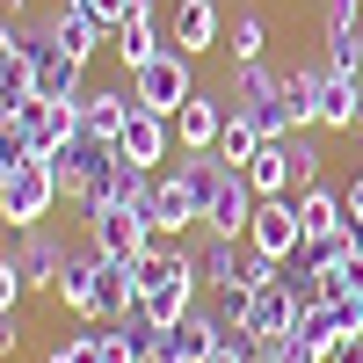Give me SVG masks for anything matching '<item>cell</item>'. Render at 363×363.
I'll return each mask as SVG.
<instances>
[{
    "instance_id": "obj_1",
    "label": "cell",
    "mask_w": 363,
    "mask_h": 363,
    "mask_svg": "<svg viewBox=\"0 0 363 363\" xmlns=\"http://www.w3.org/2000/svg\"><path fill=\"white\" fill-rule=\"evenodd\" d=\"M131 95L145 109H160V116H182V102H196V73H189V51H160V58H145V66L131 73Z\"/></svg>"
},
{
    "instance_id": "obj_2",
    "label": "cell",
    "mask_w": 363,
    "mask_h": 363,
    "mask_svg": "<svg viewBox=\"0 0 363 363\" xmlns=\"http://www.w3.org/2000/svg\"><path fill=\"white\" fill-rule=\"evenodd\" d=\"M51 203H58V182L44 174V160H22L8 182H0V225H15V233L44 225V218H51Z\"/></svg>"
},
{
    "instance_id": "obj_3",
    "label": "cell",
    "mask_w": 363,
    "mask_h": 363,
    "mask_svg": "<svg viewBox=\"0 0 363 363\" xmlns=\"http://www.w3.org/2000/svg\"><path fill=\"white\" fill-rule=\"evenodd\" d=\"M247 247H255V255H269V262H298V247H306V218H298V196H262V203H255Z\"/></svg>"
},
{
    "instance_id": "obj_4",
    "label": "cell",
    "mask_w": 363,
    "mask_h": 363,
    "mask_svg": "<svg viewBox=\"0 0 363 363\" xmlns=\"http://www.w3.org/2000/svg\"><path fill=\"white\" fill-rule=\"evenodd\" d=\"M87 247H95V255H116V262H138L145 247H153V225H145V211H131V203L87 211Z\"/></svg>"
},
{
    "instance_id": "obj_5",
    "label": "cell",
    "mask_w": 363,
    "mask_h": 363,
    "mask_svg": "<svg viewBox=\"0 0 363 363\" xmlns=\"http://www.w3.org/2000/svg\"><path fill=\"white\" fill-rule=\"evenodd\" d=\"M22 29H29V87H37L44 102H73L87 66H80V58H66V51L44 37V22H22Z\"/></svg>"
},
{
    "instance_id": "obj_6",
    "label": "cell",
    "mask_w": 363,
    "mask_h": 363,
    "mask_svg": "<svg viewBox=\"0 0 363 363\" xmlns=\"http://www.w3.org/2000/svg\"><path fill=\"white\" fill-rule=\"evenodd\" d=\"M196 284H203V269H196L189 247H182V269H174L167 284L138 291V306H131V313H138L145 327H174V320H189V313H196Z\"/></svg>"
},
{
    "instance_id": "obj_7",
    "label": "cell",
    "mask_w": 363,
    "mask_h": 363,
    "mask_svg": "<svg viewBox=\"0 0 363 363\" xmlns=\"http://www.w3.org/2000/svg\"><path fill=\"white\" fill-rule=\"evenodd\" d=\"M116 153H124L131 167H145V174H160V160L167 153H182V145H174V116H160V109H131V124L124 131H116Z\"/></svg>"
},
{
    "instance_id": "obj_8",
    "label": "cell",
    "mask_w": 363,
    "mask_h": 363,
    "mask_svg": "<svg viewBox=\"0 0 363 363\" xmlns=\"http://www.w3.org/2000/svg\"><path fill=\"white\" fill-rule=\"evenodd\" d=\"M15 116H22V131H29V153H37V160L80 138V95H73V102H44V95H29Z\"/></svg>"
},
{
    "instance_id": "obj_9",
    "label": "cell",
    "mask_w": 363,
    "mask_h": 363,
    "mask_svg": "<svg viewBox=\"0 0 363 363\" xmlns=\"http://www.w3.org/2000/svg\"><path fill=\"white\" fill-rule=\"evenodd\" d=\"M356 95H363V73L320 51V131H356Z\"/></svg>"
},
{
    "instance_id": "obj_10",
    "label": "cell",
    "mask_w": 363,
    "mask_h": 363,
    "mask_svg": "<svg viewBox=\"0 0 363 363\" xmlns=\"http://www.w3.org/2000/svg\"><path fill=\"white\" fill-rule=\"evenodd\" d=\"M218 37H225L218 0H174V22H167V44H174V51L203 58V51H218Z\"/></svg>"
},
{
    "instance_id": "obj_11",
    "label": "cell",
    "mask_w": 363,
    "mask_h": 363,
    "mask_svg": "<svg viewBox=\"0 0 363 363\" xmlns=\"http://www.w3.org/2000/svg\"><path fill=\"white\" fill-rule=\"evenodd\" d=\"M203 211L196 196L182 189V174H153V196H145V225H153V240H182V225H196Z\"/></svg>"
},
{
    "instance_id": "obj_12",
    "label": "cell",
    "mask_w": 363,
    "mask_h": 363,
    "mask_svg": "<svg viewBox=\"0 0 363 363\" xmlns=\"http://www.w3.org/2000/svg\"><path fill=\"white\" fill-rule=\"evenodd\" d=\"M109 51H116V66H131V73L145 66V58H160V51H167V29H160V15H153V0H145V8H131L124 22H116V44H109Z\"/></svg>"
},
{
    "instance_id": "obj_13",
    "label": "cell",
    "mask_w": 363,
    "mask_h": 363,
    "mask_svg": "<svg viewBox=\"0 0 363 363\" xmlns=\"http://www.w3.org/2000/svg\"><path fill=\"white\" fill-rule=\"evenodd\" d=\"M255 182L247 174H225V189L211 196V211H203V225L218 233V240H247V225H255Z\"/></svg>"
},
{
    "instance_id": "obj_14",
    "label": "cell",
    "mask_w": 363,
    "mask_h": 363,
    "mask_svg": "<svg viewBox=\"0 0 363 363\" xmlns=\"http://www.w3.org/2000/svg\"><path fill=\"white\" fill-rule=\"evenodd\" d=\"M131 306H138V269L116 262V255H102V262H95V313H87V320L109 327V320H124Z\"/></svg>"
},
{
    "instance_id": "obj_15",
    "label": "cell",
    "mask_w": 363,
    "mask_h": 363,
    "mask_svg": "<svg viewBox=\"0 0 363 363\" xmlns=\"http://www.w3.org/2000/svg\"><path fill=\"white\" fill-rule=\"evenodd\" d=\"M66 240H51L44 225H29L22 233V247H15V262H22V277H29V291H58V269H66Z\"/></svg>"
},
{
    "instance_id": "obj_16",
    "label": "cell",
    "mask_w": 363,
    "mask_h": 363,
    "mask_svg": "<svg viewBox=\"0 0 363 363\" xmlns=\"http://www.w3.org/2000/svg\"><path fill=\"white\" fill-rule=\"evenodd\" d=\"M247 262H255V247H247V240H218V233H211L203 247H196V269H203V284H211V291L247 284Z\"/></svg>"
},
{
    "instance_id": "obj_17",
    "label": "cell",
    "mask_w": 363,
    "mask_h": 363,
    "mask_svg": "<svg viewBox=\"0 0 363 363\" xmlns=\"http://www.w3.org/2000/svg\"><path fill=\"white\" fill-rule=\"evenodd\" d=\"M131 109L138 95H116V87H80V131H95V138H116L131 124Z\"/></svg>"
},
{
    "instance_id": "obj_18",
    "label": "cell",
    "mask_w": 363,
    "mask_h": 363,
    "mask_svg": "<svg viewBox=\"0 0 363 363\" xmlns=\"http://www.w3.org/2000/svg\"><path fill=\"white\" fill-rule=\"evenodd\" d=\"M298 218H306V240H342V233H349L342 189H327V182H313V189H298Z\"/></svg>"
},
{
    "instance_id": "obj_19",
    "label": "cell",
    "mask_w": 363,
    "mask_h": 363,
    "mask_svg": "<svg viewBox=\"0 0 363 363\" xmlns=\"http://www.w3.org/2000/svg\"><path fill=\"white\" fill-rule=\"evenodd\" d=\"M218 131H225V109L211 102V95L182 102V116H174V145H182V153H211V145H218Z\"/></svg>"
},
{
    "instance_id": "obj_20",
    "label": "cell",
    "mask_w": 363,
    "mask_h": 363,
    "mask_svg": "<svg viewBox=\"0 0 363 363\" xmlns=\"http://www.w3.org/2000/svg\"><path fill=\"white\" fill-rule=\"evenodd\" d=\"M284 116H291V131H320V58L284 73Z\"/></svg>"
},
{
    "instance_id": "obj_21",
    "label": "cell",
    "mask_w": 363,
    "mask_h": 363,
    "mask_svg": "<svg viewBox=\"0 0 363 363\" xmlns=\"http://www.w3.org/2000/svg\"><path fill=\"white\" fill-rule=\"evenodd\" d=\"M95 262H102L95 247H87V255H66V269H58V291H51L58 306H66V313H80V320L95 313Z\"/></svg>"
},
{
    "instance_id": "obj_22",
    "label": "cell",
    "mask_w": 363,
    "mask_h": 363,
    "mask_svg": "<svg viewBox=\"0 0 363 363\" xmlns=\"http://www.w3.org/2000/svg\"><path fill=\"white\" fill-rule=\"evenodd\" d=\"M240 174L255 182V196H291V145L284 138H262V153L240 167Z\"/></svg>"
},
{
    "instance_id": "obj_23",
    "label": "cell",
    "mask_w": 363,
    "mask_h": 363,
    "mask_svg": "<svg viewBox=\"0 0 363 363\" xmlns=\"http://www.w3.org/2000/svg\"><path fill=\"white\" fill-rule=\"evenodd\" d=\"M174 174H182V189L196 196V211H211V196L225 189V174H233V167H225L218 153H174Z\"/></svg>"
},
{
    "instance_id": "obj_24",
    "label": "cell",
    "mask_w": 363,
    "mask_h": 363,
    "mask_svg": "<svg viewBox=\"0 0 363 363\" xmlns=\"http://www.w3.org/2000/svg\"><path fill=\"white\" fill-rule=\"evenodd\" d=\"M211 153H218L233 174L247 167L255 153H262V131H255V116H240V109H225V131H218V145H211Z\"/></svg>"
},
{
    "instance_id": "obj_25",
    "label": "cell",
    "mask_w": 363,
    "mask_h": 363,
    "mask_svg": "<svg viewBox=\"0 0 363 363\" xmlns=\"http://www.w3.org/2000/svg\"><path fill=\"white\" fill-rule=\"evenodd\" d=\"M356 29H363V0H327V8H320V44H327V58L349 51Z\"/></svg>"
},
{
    "instance_id": "obj_26",
    "label": "cell",
    "mask_w": 363,
    "mask_h": 363,
    "mask_svg": "<svg viewBox=\"0 0 363 363\" xmlns=\"http://www.w3.org/2000/svg\"><path fill=\"white\" fill-rule=\"evenodd\" d=\"M225 51H233V66H255V58L269 51V22H262V15H233Z\"/></svg>"
},
{
    "instance_id": "obj_27",
    "label": "cell",
    "mask_w": 363,
    "mask_h": 363,
    "mask_svg": "<svg viewBox=\"0 0 363 363\" xmlns=\"http://www.w3.org/2000/svg\"><path fill=\"white\" fill-rule=\"evenodd\" d=\"M284 145H291V196H298V189L320 182V138L313 131H284Z\"/></svg>"
},
{
    "instance_id": "obj_28",
    "label": "cell",
    "mask_w": 363,
    "mask_h": 363,
    "mask_svg": "<svg viewBox=\"0 0 363 363\" xmlns=\"http://www.w3.org/2000/svg\"><path fill=\"white\" fill-rule=\"evenodd\" d=\"M95 335H102V327H95V320H87V327H80V335H73V342H58V349H51L44 363H95Z\"/></svg>"
},
{
    "instance_id": "obj_29",
    "label": "cell",
    "mask_w": 363,
    "mask_h": 363,
    "mask_svg": "<svg viewBox=\"0 0 363 363\" xmlns=\"http://www.w3.org/2000/svg\"><path fill=\"white\" fill-rule=\"evenodd\" d=\"M269 356H277V363H327L306 335H298V327H291V335H277V342H269Z\"/></svg>"
},
{
    "instance_id": "obj_30",
    "label": "cell",
    "mask_w": 363,
    "mask_h": 363,
    "mask_svg": "<svg viewBox=\"0 0 363 363\" xmlns=\"http://www.w3.org/2000/svg\"><path fill=\"white\" fill-rule=\"evenodd\" d=\"M22 291H29L22 262H15V255H0V313H15V306H22Z\"/></svg>"
},
{
    "instance_id": "obj_31",
    "label": "cell",
    "mask_w": 363,
    "mask_h": 363,
    "mask_svg": "<svg viewBox=\"0 0 363 363\" xmlns=\"http://www.w3.org/2000/svg\"><path fill=\"white\" fill-rule=\"evenodd\" d=\"M247 349H255V335L240 327V335H218V349H211L203 363H247Z\"/></svg>"
},
{
    "instance_id": "obj_32",
    "label": "cell",
    "mask_w": 363,
    "mask_h": 363,
    "mask_svg": "<svg viewBox=\"0 0 363 363\" xmlns=\"http://www.w3.org/2000/svg\"><path fill=\"white\" fill-rule=\"evenodd\" d=\"M327 363H363V335H342L335 349H327Z\"/></svg>"
},
{
    "instance_id": "obj_33",
    "label": "cell",
    "mask_w": 363,
    "mask_h": 363,
    "mask_svg": "<svg viewBox=\"0 0 363 363\" xmlns=\"http://www.w3.org/2000/svg\"><path fill=\"white\" fill-rule=\"evenodd\" d=\"M342 211H349V225H363V174H356L349 189H342Z\"/></svg>"
},
{
    "instance_id": "obj_34",
    "label": "cell",
    "mask_w": 363,
    "mask_h": 363,
    "mask_svg": "<svg viewBox=\"0 0 363 363\" xmlns=\"http://www.w3.org/2000/svg\"><path fill=\"white\" fill-rule=\"evenodd\" d=\"M15 342H22V327H15V313H0V356H8Z\"/></svg>"
},
{
    "instance_id": "obj_35",
    "label": "cell",
    "mask_w": 363,
    "mask_h": 363,
    "mask_svg": "<svg viewBox=\"0 0 363 363\" xmlns=\"http://www.w3.org/2000/svg\"><path fill=\"white\" fill-rule=\"evenodd\" d=\"M335 58H342V66H356V73H363V29L349 37V51H335Z\"/></svg>"
},
{
    "instance_id": "obj_36",
    "label": "cell",
    "mask_w": 363,
    "mask_h": 363,
    "mask_svg": "<svg viewBox=\"0 0 363 363\" xmlns=\"http://www.w3.org/2000/svg\"><path fill=\"white\" fill-rule=\"evenodd\" d=\"M247 363H277V356H269V342H255V349H247Z\"/></svg>"
},
{
    "instance_id": "obj_37",
    "label": "cell",
    "mask_w": 363,
    "mask_h": 363,
    "mask_svg": "<svg viewBox=\"0 0 363 363\" xmlns=\"http://www.w3.org/2000/svg\"><path fill=\"white\" fill-rule=\"evenodd\" d=\"M356 335H363V291H356Z\"/></svg>"
},
{
    "instance_id": "obj_38",
    "label": "cell",
    "mask_w": 363,
    "mask_h": 363,
    "mask_svg": "<svg viewBox=\"0 0 363 363\" xmlns=\"http://www.w3.org/2000/svg\"><path fill=\"white\" fill-rule=\"evenodd\" d=\"M356 131H363V95H356Z\"/></svg>"
}]
</instances>
